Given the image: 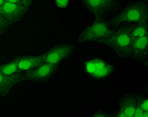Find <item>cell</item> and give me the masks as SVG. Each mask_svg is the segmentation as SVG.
<instances>
[{
	"instance_id": "obj_1",
	"label": "cell",
	"mask_w": 148,
	"mask_h": 117,
	"mask_svg": "<svg viewBox=\"0 0 148 117\" xmlns=\"http://www.w3.org/2000/svg\"><path fill=\"white\" fill-rule=\"evenodd\" d=\"M133 25H123L118 30L114 31L108 38L99 39L97 41L104 45L110 47L114 50L117 54L122 57L127 58L131 57V44L132 40L130 37V32Z\"/></svg>"
},
{
	"instance_id": "obj_2",
	"label": "cell",
	"mask_w": 148,
	"mask_h": 117,
	"mask_svg": "<svg viewBox=\"0 0 148 117\" xmlns=\"http://www.w3.org/2000/svg\"><path fill=\"white\" fill-rule=\"evenodd\" d=\"M123 22H134L136 24L148 22L147 5L143 2L131 3L108 24L113 28H117Z\"/></svg>"
},
{
	"instance_id": "obj_3",
	"label": "cell",
	"mask_w": 148,
	"mask_h": 117,
	"mask_svg": "<svg viewBox=\"0 0 148 117\" xmlns=\"http://www.w3.org/2000/svg\"><path fill=\"white\" fill-rule=\"evenodd\" d=\"M114 33V30L109 29L107 21L102 17H95V21L91 26L85 28L79 36V42L83 43L86 41H97L99 39L108 38Z\"/></svg>"
},
{
	"instance_id": "obj_4",
	"label": "cell",
	"mask_w": 148,
	"mask_h": 117,
	"mask_svg": "<svg viewBox=\"0 0 148 117\" xmlns=\"http://www.w3.org/2000/svg\"><path fill=\"white\" fill-rule=\"evenodd\" d=\"M59 64L44 63L38 68L25 71V80L32 82H47L57 72Z\"/></svg>"
},
{
	"instance_id": "obj_5",
	"label": "cell",
	"mask_w": 148,
	"mask_h": 117,
	"mask_svg": "<svg viewBox=\"0 0 148 117\" xmlns=\"http://www.w3.org/2000/svg\"><path fill=\"white\" fill-rule=\"evenodd\" d=\"M29 10V7L20 3H12L4 2L0 5V14H2L12 24L20 21Z\"/></svg>"
},
{
	"instance_id": "obj_6",
	"label": "cell",
	"mask_w": 148,
	"mask_h": 117,
	"mask_svg": "<svg viewBox=\"0 0 148 117\" xmlns=\"http://www.w3.org/2000/svg\"><path fill=\"white\" fill-rule=\"evenodd\" d=\"M74 51V46L69 44H62L52 47L45 52V63L59 64L61 61L71 56Z\"/></svg>"
},
{
	"instance_id": "obj_7",
	"label": "cell",
	"mask_w": 148,
	"mask_h": 117,
	"mask_svg": "<svg viewBox=\"0 0 148 117\" xmlns=\"http://www.w3.org/2000/svg\"><path fill=\"white\" fill-rule=\"evenodd\" d=\"M25 72H22L9 75L0 71V92L2 97L7 95L15 84L25 80Z\"/></svg>"
},
{
	"instance_id": "obj_8",
	"label": "cell",
	"mask_w": 148,
	"mask_h": 117,
	"mask_svg": "<svg viewBox=\"0 0 148 117\" xmlns=\"http://www.w3.org/2000/svg\"><path fill=\"white\" fill-rule=\"evenodd\" d=\"M148 55V35L132 41L131 57L137 61H144Z\"/></svg>"
},
{
	"instance_id": "obj_9",
	"label": "cell",
	"mask_w": 148,
	"mask_h": 117,
	"mask_svg": "<svg viewBox=\"0 0 148 117\" xmlns=\"http://www.w3.org/2000/svg\"><path fill=\"white\" fill-rule=\"evenodd\" d=\"M45 63V54L39 56H20L19 57V68L23 71L32 70L38 68Z\"/></svg>"
},
{
	"instance_id": "obj_10",
	"label": "cell",
	"mask_w": 148,
	"mask_h": 117,
	"mask_svg": "<svg viewBox=\"0 0 148 117\" xmlns=\"http://www.w3.org/2000/svg\"><path fill=\"white\" fill-rule=\"evenodd\" d=\"M136 106V96L133 94H125L119 100V110L125 113L127 117H133Z\"/></svg>"
},
{
	"instance_id": "obj_11",
	"label": "cell",
	"mask_w": 148,
	"mask_h": 117,
	"mask_svg": "<svg viewBox=\"0 0 148 117\" xmlns=\"http://www.w3.org/2000/svg\"><path fill=\"white\" fill-rule=\"evenodd\" d=\"M86 8L95 15V17H102L109 9L99 0H82Z\"/></svg>"
},
{
	"instance_id": "obj_12",
	"label": "cell",
	"mask_w": 148,
	"mask_h": 117,
	"mask_svg": "<svg viewBox=\"0 0 148 117\" xmlns=\"http://www.w3.org/2000/svg\"><path fill=\"white\" fill-rule=\"evenodd\" d=\"M0 71L9 75L22 72L23 71L19 68V57H15L9 63L0 65Z\"/></svg>"
},
{
	"instance_id": "obj_13",
	"label": "cell",
	"mask_w": 148,
	"mask_h": 117,
	"mask_svg": "<svg viewBox=\"0 0 148 117\" xmlns=\"http://www.w3.org/2000/svg\"><path fill=\"white\" fill-rule=\"evenodd\" d=\"M146 35H148V22L134 24L130 32V37L132 41L136 40Z\"/></svg>"
},
{
	"instance_id": "obj_14",
	"label": "cell",
	"mask_w": 148,
	"mask_h": 117,
	"mask_svg": "<svg viewBox=\"0 0 148 117\" xmlns=\"http://www.w3.org/2000/svg\"><path fill=\"white\" fill-rule=\"evenodd\" d=\"M136 103L141 107L143 111H148L147 98L141 96V95H136Z\"/></svg>"
},
{
	"instance_id": "obj_15",
	"label": "cell",
	"mask_w": 148,
	"mask_h": 117,
	"mask_svg": "<svg viewBox=\"0 0 148 117\" xmlns=\"http://www.w3.org/2000/svg\"><path fill=\"white\" fill-rule=\"evenodd\" d=\"M10 25V24L8 22V20L2 14H0V36L7 31Z\"/></svg>"
},
{
	"instance_id": "obj_16",
	"label": "cell",
	"mask_w": 148,
	"mask_h": 117,
	"mask_svg": "<svg viewBox=\"0 0 148 117\" xmlns=\"http://www.w3.org/2000/svg\"><path fill=\"white\" fill-rule=\"evenodd\" d=\"M101 3H103L105 6H107L109 9L114 8L117 4V0H99Z\"/></svg>"
},
{
	"instance_id": "obj_17",
	"label": "cell",
	"mask_w": 148,
	"mask_h": 117,
	"mask_svg": "<svg viewBox=\"0 0 148 117\" xmlns=\"http://www.w3.org/2000/svg\"><path fill=\"white\" fill-rule=\"evenodd\" d=\"M94 117H111L114 116L112 114L110 113H108V112H104V111H101V110H98L97 111L94 115H93Z\"/></svg>"
},
{
	"instance_id": "obj_18",
	"label": "cell",
	"mask_w": 148,
	"mask_h": 117,
	"mask_svg": "<svg viewBox=\"0 0 148 117\" xmlns=\"http://www.w3.org/2000/svg\"><path fill=\"white\" fill-rule=\"evenodd\" d=\"M143 114V110L141 109V107L139 106L136 103V110L134 112V116L133 117H141Z\"/></svg>"
},
{
	"instance_id": "obj_19",
	"label": "cell",
	"mask_w": 148,
	"mask_h": 117,
	"mask_svg": "<svg viewBox=\"0 0 148 117\" xmlns=\"http://www.w3.org/2000/svg\"><path fill=\"white\" fill-rule=\"evenodd\" d=\"M114 116L115 117H127L126 116L125 113L122 110H119V111L116 113V114H114Z\"/></svg>"
},
{
	"instance_id": "obj_20",
	"label": "cell",
	"mask_w": 148,
	"mask_h": 117,
	"mask_svg": "<svg viewBox=\"0 0 148 117\" xmlns=\"http://www.w3.org/2000/svg\"><path fill=\"white\" fill-rule=\"evenodd\" d=\"M4 2L7 3H20L23 4V0H3Z\"/></svg>"
},
{
	"instance_id": "obj_21",
	"label": "cell",
	"mask_w": 148,
	"mask_h": 117,
	"mask_svg": "<svg viewBox=\"0 0 148 117\" xmlns=\"http://www.w3.org/2000/svg\"><path fill=\"white\" fill-rule=\"evenodd\" d=\"M32 1H33V0H23V4H24L25 6L30 8V6H31L32 3Z\"/></svg>"
},
{
	"instance_id": "obj_22",
	"label": "cell",
	"mask_w": 148,
	"mask_h": 117,
	"mask_svg": "<svg viewBox=\"0 0 148 117\" xmlns=\"http://www.w3.org/2000/svg\"><path fill=\"white\" fill-rule=\"evenodd\" d=\"M141 117H148V111H143V114H142Z\"/></svg>"
},
{
	"instance_id": "obj_23",
	"label": "cell",
	"mask_w": 148,
	"mask_h": 117,
	"mask_svg": "<svg viewBox=\"0 0 148 117\" xmlns=\"http://www.w3.org/2000/svg\"><path fill=\"white\" fill-rule=\"evenodd\" d=\"M0 96H1V92H0Z\"/></svg>"
}]
</instances>
